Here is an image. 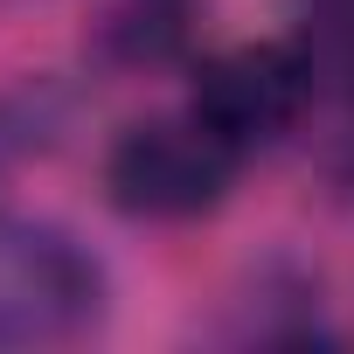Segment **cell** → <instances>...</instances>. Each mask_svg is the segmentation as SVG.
<instances>
[{
  "mask_svg": "<svg viewBox=\"0 0 354 354\" xmlns=\"http://www.w3.org/2000/svg\"><path fill=\"white\" fill-rule=\"evenodd\" d=\"M104 313V271L97 257L56 230L0 216V347H49L77 340Z\"/></svg>",
  "mask_w": 354,
  "mask_h": 354,
  "instance_id": "obj_1",
  "label": "cell"
},
{
  "mask_svg": "<svg viewBox=\"0 0 354 354\" xmlns=\"http://www.w3.org/2000/svg\"><path fill=\"white\" fill-rule=\"evenodd\" d=\"M236 181V146L216 139L195 111L188 118H153L132 125L111 153H104V195L125 216L146 223H188L209 216Z\"/></svg>",
  "mask_w": 354,
  "mask_h": 354,
  "instance_id": "obj_2",
  "label": "cell"
},
{
  "mask_svg": "<svg viewBox=\"0 0 354 354\" xmlns=\"http://www.w3.org/2000/svg\"><path fill=\"white\" fill-rule=\"evenodd\" d=\"M306 91H313V70H306L299 49H278V42L230 49L202 70L195 118L243 153V146H264V139L292 132V118L306 111Z\"/></svg>",
  "mask_w": 354,
  "mask_h": 354,
  "instance_id": "obj_3",
  "label": "cell"
}]
</instances>
